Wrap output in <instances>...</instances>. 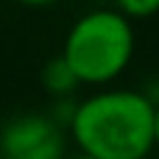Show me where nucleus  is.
Here are the masks:
<instances>
[{
	"label": "nucleus",
	"mask_w": 159,
	"mask_h": 159,
	"mask_svg": "<svg viewBox=\"0 0 159 159\" xmlns=\"http://www.w3.org/2000/svg\"><path fill=\"white\" fill-rule=\"evenodd\" d=\"M81 154L98 159H145L154 148V101L137 89H103L70 112Z\"/></svg>",
	"instance_id": "nucleus-1"
},
{
	"label": "nucleus",
	"mask_w": 159,
	"mask_h": 159,
	"mask_svg": "<svg viewBox=\"0 0 159 159\" xmlns=\"http://www.w3.org/2000/svg\"><path fill=\"white\" fill-rule=\"evenodd\" d=\"M134 56V28L120 8H95L78 17L61 48V59L78 84L103 87L123 75Z\"/></svg>",
	"instance_id": "nucleus-2"
},
{
	"label": "nucleus",
	"mask_w": 159,
	"mask_h": 159,
	"mask_svg": "<svg viewBox=\"0 0 159 159\" xmlns=\"http://www.w3.org/2000/svg\"><path fill=\"white\" fill-rule=\"evenodd\" d=\"M67 137L56 117L25 112L0 129V159H64Z\"/></svg>",
	"instance_id": "nucleus-3"
},
{
	"label": "nucleus",
	"mask_w": 159,
	"mask_h": 159,
	"mask_svg": "<svg viewBox=\"0 0 159 159\" xmlns=\"http://www.w3.org/2000/svg\"><path fill=\"white\" fill-rule=\"evenodd\" d=\"M42 87H45V92L53 95V98H70L81 84H78L75 73L70 70V64H67V61L61 59V53H59L56 59H50V61L42 67Z\"/></svg>",
	"instance_id": "nucleus-4"
},
{
	"label": "nucleus",
	"mask_w": 159,
	"mask_h": 159,
	"mask_svg": "<svg viewBox=\"0 0 159 159\" xmlns=\"http://www.w3.org/2000/svg\"><path fill=\"white\" fill-rule=\"evenodd\" d=\"M115 6L129 20H145V17L159 14V0H115Z\"/></svg>",
	"instance_id": "nucleus-5"
},
{
	"label": "nucleus",
	"mask_w": 159,
	"mask_h": 159,
	"mask_svg": "<svg viewBox=\"0 0 159 159\" xmlns=\"http://www.w3.org/2000/svg\"><path fill=\"white\" fill-rule=\"evenodd\" d=\"M20 6H31V8H42V6H53L59 0H17Z\"/></svg>",
	"instance_id": "nucleus-6"
},
{
	"label": "nucleus",
	"mask_w": 159,
	"mask_h": 159,
	"mask_svg": "<svg viewBox=\"0 0 159 159\" xmlns=\"http://www.w3.org/2000/svg\"><path fill=\"white\" fill-rule=\"evenodd\" d=\"M154 145H159V106H154Z\"/></svg>",
	"instance_id": "nucleus-7"
},
{
	"label": "nucleus",
	"mask_w": 159,
	"mask_h": 159,
	"mask_svg": "<svg viewBox=\"0 0 159 159\" xmlns=\"http://www.w3.org/2000/svg\"><path fill=\"white\" fill-rule=\"evenodd\" d=\"M75 159H98V157H89V154H78Z\"/></svg>",
	"instance_id": "nucleus-8"
},
{
	"label": "nucleus",
	"mask_w": 159,
	"mask_h": 159,
	"mask_svg": "<svg viewBox=\"0 0 159 159\" xmlns=\"http://www.w3.org/2000/svg\"><path fill=\"white\" fill-rule=\"evenodd\" d=\"M145 159H148V157H145Z\"/></svg>",
	"instance_id": "nucleus-9"
}]
</instances>
